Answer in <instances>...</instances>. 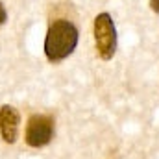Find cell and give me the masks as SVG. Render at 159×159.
Listing matches in <instances>:
<instances>
[{"label":"cell","mask_w":159,"mask_h":159,"mask_svg":"<svg viewBox=\"0 0 159 159\" xmlns=\"http://www.w3.org/2000/svg\"><path fill=\"white\" fill-rule=\"evenodd\" d=\"M78 28L65 19H57L48 26L46 37H44V54L50 63L63 61L69 57L76 46H78Z\"/></svg>","instance_id":"cell-1"},{"label":"cell","mask_w":159,"mask_h":159,"mask_svg":"<svg viewBox=\"0 0 159 159\" xmlns=\"http://www.w3.org/2000/svg\"><path fill=\"white\" fill-rule=\"evenodd\" d=\"M94 43L96 52L104 61H109L117 52V30L109 13H100L94 19Z\"/></svg>","instance_id":"cell-2"},{"label":"cell","mask_w":159,"mask_h":159,"mask_svg":"<svg viewBox=\"0 0 159 159\" xmlns=\"http://www.w3.org/2000/svg\"><path fill=\"white\" fill-rule=\"evenodd\" d=\"M54 137V119L50 115H32L26 126V144L32 148L46 146Z\"/></svg>","instance_id":"cell-3"},{"label":"cell","mask_w":159,"mask_h":159,"mask_svg":"<svg viewBox=\"0 0 159 159\" xmlns=\"http://www.w3.org/2000/svg\"><path fill=\"white\" fill-rule=\"evenodd\" d=\"M19 111L13 106H2L0 107V135L6 143L13 144L19 135Z\"/></svg>","instance_id":"cell-4"},{"label":"cell","mask_w":159,"mask_h":159,"mask_svg":"<svg viewBox=\"0 0 159 159\" xmlns=\"http://www.w3.org/2000/svg\"><path fill=\"white\" fill-rule=\"evenodd\" d=\"M6 20H7V11H6L4 4L0 2V26H2V24H6Z\"/></svg>","instance_id":"cell-5"},{"label":"cell","mask_w":159,"mask_h":159,"mask_svg":"<svg viewBox=\"0 0 159 159\" xmlns=\"http://www.w3.org/2000/svg\"><path fill=\"white\" fill-rule=\"evenodd\" d=\"M150 6L156 13H159V0H150Z\"/></svg>","instance_id":"cell-6"}]
</instances>
